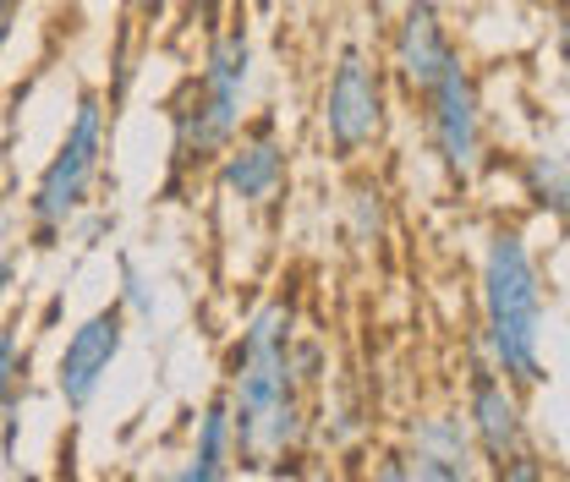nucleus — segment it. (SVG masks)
Segmentation results:
<instances>
[{"label": "nucleus", "instance_id": "1", "mask_svg": "<svg viewBox=\"0 0 570 482\" xmlns=\"http://www.w3.org/2000/svg\"><path fill=\"white\" fill-rule=\"evenodd\" d=\"M225 401H230V422H236V466H275L302 450L307 439V378L296 367V307L275 296L264 302L242 335L230 345L225 362Z\"/></svg>", "mask_w": 570, "mask_h": 482}, {"label": "nucleus", "instance_id": "2", "mask_svg": "<svg viewBox=\"0 0 570 482\" xmlns=\"http://www.w3.org/2000/svg\"><path fill=\"white\" fill-rule=\"evenodd\" d=\"M247 88H253V33L242 17H230L204 33L198 71L176 88L165 110L170 116V165H165L170 198L214 176L219 154L247 127Z\"/></svg>", "mask_w": 570, "mask_h": 482}, {"label": "nucleus", "instance_id": "3", "mask_svg": "<svg viewBox=\"0 0 570 482\" xmlns=\"http://www.w3.org/2000/svg\"><path fill=\"white\" fill-rule=\"evenodd\" d=\"M478 318H483V356L521 390L549 378L543 324H549V285L532 242L515 225H494L478 264Z\"/></svg>", "mask_w": 570, "mask_h": 482}, {"label": "nucleus", "instance_id": "4", "mask_svg": "<svg viewBox=\"0 0 570 482\" xmlns=\"http://www.w3.org/2000/svg\"><path fill=\"white\" fill-rule=\"evenodd\" d=\"M105 154H110V99L99 88H82L71 105L67 132L28 193V230L39 247H56V236H67L71 219L94 204L99 176H105Z\"/></svg>", "mask_w": 570, "mask_h": 482}, {"label": "nucleus", "instance_id": "5", "mask_svg": "<svg viewBox=\"0 0 570 482\" xmlns=\"http://www.w3.org/2000/svg\"><path fill=\"white\" fill-rule=\"evenodd\" d=\"M384 132H390V71L362 45H346L318 94V138L330 159L356 165L384 142Z\"/></svg>", "mask_w": 570, "mask_h": 482}, {"label": "nucleus", "instance_id": "6", "mask_svg": "<svg viewBox=\"0 0 570 482\" xmlns=\"http://www.w3.org/2000/svg\"><path fill=\"white\" fill-rule=\"evenodd\" d=\"M417 116H423V138H428V154L439 159V170L466 187L478 181L483 159H489V121H483V88L472 67H450L423 99H417Z\"/></svg>", "mask_w": 570, "mask_h": 482}, {"label": "nucleus", "instance_id": "7", "mask_svg": "<svg viewBox=\"0 0 570 482\" xmlns=\"http://www.w3.org/2000/svg\"><path fill=\"white\" fill-rule=\"evenodd\" d=\"M450 67H461V45H455L444 11L433 0H406L401 17H395V28H390V50H384L390 82L417 105Z\"/></svg>", "mask_w": 570, "mask_h": 482}, {"label": "nucleus", "instance_id": "8", "mask_svg": "<svg viewBox=\"0 0 570 482\" xmlns=\"http://www.w3.org/2000/svg\"><path fill=\"white\" fill-rule=\"evenodd\" d=\"M127 329H132L127 307L121 302H105V307H94L67 335L61 356H56V395L67 401V412H88L99 401L110 367L127 351Z\"/></svg>", "mask_w": 570, "mask_h": 482}, {"label": "nucleus", "instance_id": "9", "mask_svg": "<svg viewBox=\"0 0 570 482\" xmlns=\"http://www.w3.org/2000/svg\"><path fill=\"white\" fill-rule=\"evenodd\" d=\"M521 384H510L489 356H478V367L466 373V422L483 455V472H499L504 461L532 450V427H527V406H521Z\"/></svg>", "mask_w": 570, "mask_h": 482}, {"label": "nucleus", "instance_id": "10", "mask_svg": "<svg viewBox=\"0 0 570 482\" xmlns=\"http://www.w3.org/2000/svg\"><path fill=\"white\" fill-rule=\"evenodd\" d=\"M285 176H291V154H285V138H281V121H275V116L247 121V127L236 132V142L219 154V165H214L219 193L236 208H269L285 193Z\"/></svg>", "mask_w": 570, "mask_h": 482}, {"label": "nucleus", "instance_id": "11", "mask_svg": "<svg viewBox=\"0 0 570 482\" xmlns=\"http://www.w3.org/2000/svg\"><path fill=\"white\" fill-rule=\"evenodd\" d=\"M401 450H406L412 482H472L483 472L472 422H466V412H450V406H433V412L412 416Z\"/></svg>", "mask_w": 570, "mask_h": 482}, {"label": "nucleus", "instance_id": "12", "mask_svg": "<svg viewBox=\"0 0 570 482\" xmlns=\"http://www.w3.org/2000/svg\"><path fill=\"white\" fill-rule=\"evenodd\" d=\"M230 472H236V422H230V401H225V390H219L209 406L198 412L187 466H181L176 478L181 482H225Z\"/></svg>", "mask_w": 570, "mask_h": 482}, {"label": "nucleus", "instance_id": "13", "mask_svg": "<svg viewBox=\"0 0 570 482\" xmlns=\"http://www.w3.org/2000/svg\"><path fill=\"white\" fill-rule=\"evenodd\" d=\"M515 176H521V193L532 198V208H543L554 219H570V154H560V148H532L515 165Z\"/></svg>", "mask_w": 570, "mask_h": 482}, {"label": "nucleus", "instance_id": "14", "mask_svg": "<svg viewBox=\"0 0 570 482\" xmlns=\"http://www.w3.org/2000/svg\"><path fill=\"white\" fill-rule=\"evenodd\" d=\"M390 230V198L379 181H356L352 198H346V236L356 247H379Z\"/></svg>", "mask_w": 570, "mask_h": 482}, {"label": "nucleus", "instance_id": "15", "mask_svg": "<svg viewBox=\"0 0 570 482\" xmlns=\"http://www.w3.org/2000/svg\"><path fill=\"white\" fill-rule=\"evenodd\" d=\"M22 367H28V356H22V335L0 324V433H11V422H17V401H22Z\"/></svg>", "mask_w": 570, "mask_h": 482}, {"label": "nucleus", "instance_id": "16", "mask_svg": "<svg viewBox=\"0 0 570 482\" xmlns=\"http://www.w3.org/2000/svg\"><path fill=\"white\" fill-rule=\"evenodd\" d=\"M116 275H121V291H116V302L127 307V318L148 324V318L159 313V291H154V275L142 269L132 253H121V258H116Z\"/></svg>", "mask_w": 570, "mask_h": 482}, {"label": "nucleus", "instance_id": "17", "mask_svg": "<svg viewBox=\"0 0 570 482\" xmlns=\"http://www.w3.org/2000/svg\"><path fill=\"white\" fill-rule=\"evenodd\" d=\"M170 6H176V0H121V22L138 28V33H154V28L165 22Z\"/></svg>", "mask_w": 570, "mask_h": 482}, {"label": "nucleus", "instance_id": "18", "mask_svg": "<svg viewBox=\"0 0 570 482\" xmlns=\"http://www.w3.org/2000/svg\"><path fill=\"white\" fill-rule=\"evenodd\" d=\"M367 478H384V482H412V472H406V450H390V455H379V461L367 466Z\"/></svg>", "mask_w": 570, "mask_h": 482}, {"label": "nucleus", "instance_id": "19", "mask_svg": "<svg viewBox=\"0 0 570 482\" xmlns=\"http://www.w3.org/2000/svg\"><path fill=\"white\" fill-rule=\"evenodd\" d=\"M11 291H17V253H0V324H6Z\"/></svg>", "mask_w": 570, "mask_h": 482}, {"label": "nucleus", "instance_id": "20", "mask_svg": "<svg viewBox=\"0 0 570 482\" xmlns=\"http://www.w3.org/2000/svg\"><path fill=\"white\" fill-rule=\"evenodd\" d=\"M187 6H193V22H198L204 33L225 22V0H187Z\"/></svg>", "mask_w": 570, "mask_h": 482}, {"label": "nucleus", "instance_id": "21", "mask_svg": "<svg viewBox=\"0 0 570 482\" xmlns=\"http://www.w3.org/2000/svg\"><path fill=\"white\" fill-rule=\"evenodd\" d=\"M17 17H22V0H0V61H6V45L17 33Z\"/></svg>", "mask_w": 570, "mask_h": 482}, {"label": "nucleus", "instance_id": "22", "mask_svg": "<svg viewBox=\"0 0 570 482\" xmlns=\"http://www.w3.org/2000/svg\"><path fill=\"white\" fill-rule=\"evenodd\" d=\"M554 39H560V56L570 61V0L560 6V22H554Z\"/></svg>", "mask_w": 570, "mask_h": 482}, {"label": "nucleus", "instance_id": "23", "mask_svg": "<svg viewBox=\"0 0 570 482\" xmlns=\"http://www.w3.org/2000/svg\"><path fill=\"white\" fill-rule=\"evenodd\" d=\"M566 99H570V77H566Z\"/></svg>", "mask_w": 570, "mask_h": 482}]
</instances>
